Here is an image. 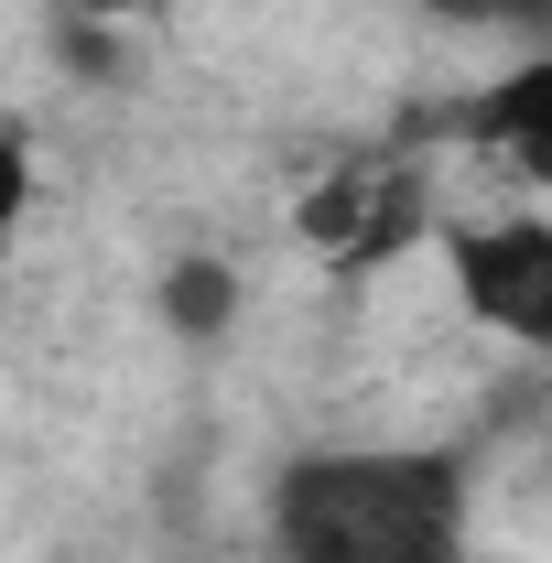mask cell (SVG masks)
Returning <instances> with one entry per match:
<instances>
[{"instance_id": "cell-4", "label": "cell", "mask_w": 552, "mask_h": 563, "mask_svg": "<svg viewBox=\"0 0 552 563\" xmlns=\"http://www.w3.org/2000/svg\"><path fill=\"white\" fill-rule=\"evenodd\" d=\"M455 131L477 141V152H509L520 174H542V185H552V55L509 66V76H498V87L477 98V109L455 120Z\"/></svg>"}, {"instance_id": "cell-7", "label": "cell", "mask_w": 552, "mask_h": 563, "mask_svg": "<svg viewBox=\"0 0 552 563\" xmlns=\"http://www.w3.org/2000/svg\"><path fill=\"white\" fill-rule=\"evenodd\" d=\"M217 303H228V292H217L207 261H196V272H174V314H185V325H217Z\"/></svg>"}, {"instance_id": "cell-8", "label": "cell", "mask_w": 552, "mask_h": 563, "mask_svg": "<svg viewBox=\"0 0 552 563\" xmlns=\"http://www.w3.org/2000/svg\"><path fill=\"white\" fill-rule=\"evenodd\" d=\"M76 11H152V0H76Z\"/></svg>"}, {"instance_id": "cell-2", "label": "cell", "mask_w": 552, "mask_h": 563, "mask_svg": "<svg viewBox=\"0 0 552 563\" xmlns=\"http://www.w3.org/2000/svg\"><path fill=\"white\" fill-rule=\"evenodd\" d=\"M455 282H466V314L498 325L509 347H552V217L455 228Z\"/></svg>"}, {"instance_id": "cell-5", "label": "cell", "mask_w": 552, "mask_h": 563, "mask_svg": "<svg viewBox=\"0 0 552 563\" xmlns=\"http://www.w3.org/2000/svg\"><path fill=\"white\" fill-rule=\"evenodd\" d=\"M444 22H487V33H520V44H542L552 55V0H433Z\"/></svg>"}, {"instance_id": "cell-6", "label": "cell", "mask_w": 552, "mask_h": 563, "mask_svg": "<svg viewBox=\"0 0 552 563\" xmlns=\"http://www.w3.org/2000/svg\"><path fill=\"white\" fill-rule=\"evenodd\" d=\"M22 207H33V163H22V141L0 131V239L22 228Z\"/></svg>"}, {"instance_id": "cell-1", "label": "cell", "mask_w": 552, "mask_h": 563, "mask_svg": "<svg viewBox=\"0 0 552 563\" xmlns=\"http://www.w3.org/2000/svg\"><path fill=\"white\" fill-rule=\"evenodd\" d=\"M281 563H455L466 553V455L379 444V455H292L272 477Z\"/></svg>"}, {"instance_id": "cell-3", "label": "cell", "mask_w": 552, "mask_h": 563, "mask_svg": "<svg viewBox=\"0 0 552 563\" xmlns=\"http://www.w3.org/2000/svg\"><path fill=\"white\" fill-rule=\"evenodd\" d=\"M303 239H325V250H346V261L401 250V239H412V174H401V163H357V174H336V185L303 207Z\"/></svg>"}]
</instances>
